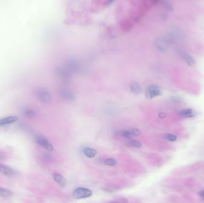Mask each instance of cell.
Masks as SVG:
<instances>
[{
	"label": "cell",
	"mask_w": 204,
	"mask_h": 203,
	"mask_svg": "<svg viewBox=\"0 0 204 203\" xmlns=\"http://www.w3.org/2000/svg\"><path fill=\"white\" fill-rule=\"evenodd\" d=\"M18 117L14 116L1 118L0 119V127L15 123L18 120Z\"/></svg>",
	"instance_id": "8992f818"
},
{
	"label": "cell",
	"mask_w": 204,
	"mask_h": 203,
	"mask_svg": "<svg viewBox=\"0 0 204 203\" xmlns=\"http://www.w3.org/2000/svg\"><path fill=\"white\" fill-rule=\"evenodd\" d=\"M83 151L86 156L88 158H93L97 155V151L92 148H85Z\"/></svg>",
	"instance_id": "7c38bea8"
},
{
	"label": "cell",
	"mask_w": 204,
	"mask_h": 203,
	"mask_svg": "<svg viewBox=\"0 0 204 203\" xmlns=\"http://www.w3.org/2000/svg\"><path fill=\"white\" fill-rule=\"evenodd\" d=\"M119 134L122 136L127 138H131L133 136L130 130H121L119 132Z\"/></svg>",
	"instance_id": "2e32d148"
},
{
	"label": "cell",
	"mask_w": 204,
	"mask_h": 203,
	"mask_svg": "<svg viewBox=\"0 0 204 203\" xmlns=\"http://www.w3.org/2000/svg\"></svg>",
	"instance_id": "cb8c5ba5"
},
{
	"label": "cell",
	"mask_w": 204,
	"mask_h": 203,
	"mask_svg": "<svg viewBox=\"0 0 204 203\" xmlns=\"http://www.w3.org/2000/svg\"><path fill=\"white\" fill-rule=\"evenodd\" d=\"M0 172L2 173L3 175L7 176H11L14 174V172L12 168L2 164H0Z\"/></svg>",
	"instance_id": "ba28073f"
},
{
	"label": "cell",
	"mask_w": 204,
	"mask_h": 203,
	"mask_svg": "<svg viewBox=\"0 0 204 203\" xmlns=\"http://www.w3.org/2000/svg\"><path fill=\"white\" fill-rule=\"evenodd\" d=\"M92 194L93 192L90 190L83 187H78L73 192V197L75 199L87 198L91 197Z\"/></svg>",
	"instance_id": "7a4b0ae2"
},
{
	"label": "cell",
	"mask_w": 204,
	"mask_h": 203,
	"mask_svg": "<svg viewBox=\"0 0 204 203\" xmlns=\"http://www.w3.org/2000/svg\"><path fill=\"white\" fill-rule=\"evenodd\" d=\"M53 178L56 181L57 184L60 185L63 187H65L67 184V180L64 176L59 173H54L52 175Z\"/></svg>",
	"instance_id": "52a82bcc"
},
{
	"label": "cell",
	"mask_w": 204,
	"mask_h": 203,
	"mask_svg": "<svg viewBox=\"0 0 204 203\" xmlns=\"http://www.w3.org/2000/svg\"><path fill=\"white\" fill-rule=\"evenodd\" d=\"M179 114L181 116L186 117V118H191V117H194L196 115L195 111L193 109H187L182 110L180 111Z\"/></svg>",
	"instance_id": "9c48e42d"
},
{
	"label": "cell",
	"mask_w": 204,
	"mask_h": 203,
	"mask_svg": "<svg viewBox=\"0 0 204 203\" xmlns=\"http://www.w3.org/2000/svg\"><path fill=\"white\" fill-rule=\"evenodd\" d=\"M156 44L158 48H159L161 51H165L167 48V45L162 39H160Z\"/></svg>",
	"instance_id": "9a60e30c"
},
{
	"label": "cell",
	"mask_w": 204,
	"mask_h": 203,
	"mask_svg": "<svg viewBox=\"0 0 204 203\" xmlns=\"http://www.w3.org/2000/svg\"><path fill=\"white\" fill-rule=\"evenodd\" d=\"M105 165H107V166H115L117 165V161L115 159L109 158V159H107L105 160Z\"/></svg>",
	"instance_id": "e0dca14e"
},
{
	"label": "cell",
	"mask_w": 204,
	"mask_h": 203,
	"mask_svg": "<svg viewBox=\"0 0 204 203\" xmlns=\"http://www.w3.org/2000/svg\"><path fill=\"white\" fill-rule=\"evenodd\" d=\"M162 93L161 88L157 85H151L148 86L146 89V94L149 99H153L156 97L160 95Z\"/></svg>",
	"instance_id": "3957f363"
},
{
	"label": "cell",
	"mask_w": 204,
	"mask_h": 203,
	"mask_svg": "<svg viewBox=\"0 0 204 203\" xmlns=\"http://www.w3.org/2000/svg\"><path fill=\"white\" fill-rule=\"evenodd\" d=\"M130 144L133 147L137 148L142 147V144L140 142L136 140H131L130 141Z\"/></svg>",
	"instance_id": "d6986e66"
},
{
	"label": "cell",
	"mask_w": 204,
	"mask_h": 203,
	"mask_svg": "<svg viewBox=\"0 0 204 203\" xmlns=\"http://www.w3.org/2000/svg\"><path fill=\"white\" fill-rule=\"evenodd\" d=\"M165 139L169 141L173 142L177 140V136L171 134H167L165 135Z\"/></svg>",
	"instance_id": "ac0fdd59"
},
{
	"label": "cell",
	"mask_w": 204,
	"mask_h": 203,
	"mask_svg": "<svg viewBox=\"0 0 204 203\" xmlns=\"http://www.w3.org/2000/svg\"><path fill=\"white\" fill-rule=\"evenodd\" d=\"M159 116H160V117H164L167 116V114L165 113H161L160 114Z\"/></svg>",
	"instance_id": "7402d4cb"
},
{
	"label": "cell",
	"mask_w": 204,
	"mask_h": 203,
	"mask_svg": "<svg viewBox=\"0 0 204 203\" xmlns=\"http://www.w3.org/2000/svg\"><path fill=\"white\" fill-rule=\"evenodd\" d=\"M198 195H199V196L201 197V198H202V199H204V190L200 191V192H199Z\"/></svg>",
	"instance_id": "44dd1931"
},
{
	"label": "cell",
	"mask_w": 204,
	"mask_h": 203,
	"mask_svg": "<svg viewBox=\"0 0 204 203\" xmlns=\"http://www.w3.org/2000/svg\"><path fill=\"white\" fill-rule=\"evenodd\" d=\"M24 114L26 117H29V118H32V117H34L35 115V111L30 108H27L25 109Z\"/></svg>",
	"instance_id": "5bb4252c"
},
{
	"label": "cell",
	"mask_w": 204,
	"mask_h": 203,
	"mask_svg": "<svg viewBox=\"0 0 204 203\" xmlns=\"http://www.w3.org/2000/svg\"><path fill=\"white\" fill-rule=\"evenodd\" d=\"M0 195L4 198H10L12 197L13 192L9 190L0 186Z\"/></svg>",
	"instance_id": "4fadbf2b"
},
{
	"label": "cell",
	"mask_w": 204,
	"mask_h": 203,
	"mask_svg": "<svg viewBox=\"0 0 204 203\" xmlns=\"http://www.w3.org/2000/svg\"><path fill=\"white\" fill-rule=\"evenodd\" d=\"M35 141L41 145V147L44 148L45 149L49 150L50 151H52L53 150V147L52 144L47 139H46L45 137L43 136L39 135L36 137Z\"/></svg>",
	"instance_id": "277c9868"
},
{
	"label": "cell",
	"mask_w": 204,
	"mask_h": 203,
	"mask_svg": "<svg viewBox=\"0 0 204 203\" xmlns=\"http://www.w3.org/2000/svg\"><path fill=\"white\" fill-rule=\"evenodd\" d=\"M130 131H131L132 135L133 136H137L140 135V134H141L140 130H139L138 129H131Z\"/></svg>",
	"instance_id": "ffe728a7"
},
{
	"label": "cell",
	"mask_w": 204,
	"mask_h": 203,
	"mask_svg": "<svg viewBox=\"0 0 204 203\" xmlns=\"http://www.w3.org/2000/svg\"><path fill=\"white\" fill-rule=\"evenodd\" d=\"M130 89L131 92L136 95L140 94L142 91L141 86L137 82H132L130 84Z\"/></svg>",
	"instance_id": "8fae6325"
},
{
	"label": "cell",
	"mask_w": 204,
	"mask_h": 203,
	"mask_svg": "<svg viewBox=\"0 0 204 203\" xmlns=\"http://www.w3.org/2000/svg\"><path fill=\"white\" fill-rule=\"evenodd\" d=\"M181 57H182V58L184 60V61L189 66H193L195 64V61L191 55H189L187 53H183V54H182Z\"/></svg>",
	"instance_id": "30bf717a"
},
{
	"label": "cell",
	"mask_w": 204,
	"mask_h": 203,
	"mask_svg": "<svg viewBox=\"0 0 204 203\" xmlns=\"http://www.w3.org/2000/svg\"><path fill=\"white\" fill-rule=\"evenodd\" d=\"M60 95L65 101H73L75 99L74 94L68 89H62L60 91Z\"/></svg>",
	"instance_id": "5b68a950"
},
{
	"label": "cell",
	"mask_w": 204,
	"mask_h": 203,
	"mask_svg": "<svg viewBox=\"0 0 204 203\" xmlns=\"http://www.w3.org/2000/svg\"><path fill=\"white\" fill-rule=\"evenodd\" d=\"M35 94L39 101L45 104L49 103L52 99L50 92L44 88H37L35 91Z\"/></svg>",
	"instance_id": "6da1fadb"
},
{
	"label": "cell",
	"mask_w": 204,
	"mask_h": 203,
	"mask_svg": "<svg viewBox=\"0 0 204 203\" xmlns=\"http://www.w3.org/2000/svg\"><path fill=\"white\" fill-rule=\"evenodd\" d=\"M3 159V157L2 156V155L0 154V160H1V159Z\"/></svg>",
	"instance_id": "603a6c76"
}]
</instances>
